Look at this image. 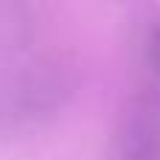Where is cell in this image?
<instances>
[{"label":"cell","mask_w":160,"mask_h":160,"mask_svg":"<svg viewBox=\"0 0 160 160\" xmlns=\"http://www.w3.org/2000/svg\"><path fill=\"white\" fill-rule=\"evenodd\" d=\"M115 160H160V96L135 90L115 118Z\"/></svg>","instance_id":"1"},{"label":"cell","mask_w":160,"mask_h":160,"mask_svg":"<svg viewBox=\"0 0 160 160\" xmlns=\"http://www.w3.org/2000/svg\"><path fill=\"white\" fill-rule=\"evenodd\" d=\"M129 59L138 90L160 96V8H138L129 31Z\"/></svg>","instance_id":"2"}]
</instances>
